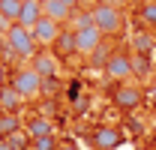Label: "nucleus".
Here are the masks:
<instances>
[{
	"label": "nucleus",
	"instance_id": "f257e3e1",
	"mask_svg": "<svg viewBox=\"0 0 156 150\" xmlns=\"http://www.w3.org/2000/svg\"><path fill=\"white\" fill-rule=\"evenodd\" d=\"M6 45H9L12 54H18V57H33V51H36L33 33H30L27 27H21V24H12V27L6 30Z\"/></svg>",
	"mask_w": 156,
	"mask_h": 150
},
{
	"label": "nucleus",
	"instance_id": "f03ea898",
	"mask_svg": "<svg viewBox=\"0 0 156 150\" xmlns=\"http://www.w3.org/2000/svg\"><path fill=\"white\" fill-rule=\"evenodd\" d=\"M90 12H93V21H96V27L102 33H117L120 24H123L120 9L111 6V3H96V9H90Z\"/></svg>",
	"mask_w": 156,
	"mask_h": 150
},
{
	"label": "nucleus",
	"instance_id": "7ed1b4c3",
	"mask_svg": "<svg viewBox=\"0 0 156 150\" xmlns=\"http://www.w3.org/2000/svg\"><path fill=\"white\" fill-rule=\"evenodd\" d=\"M12 87L21 93V99H33L36 93H42V78L33 66H27V69H18L15 78H12Z\"/></svg>",
	"mask_w": 156,
	"mask_h": 150
},
{
	"label": "nucleus",
	"instance_id": "20e7f679",
	"mask_svg": "<svg viewBox=\"0 0 156 150\" xmlns=\"http://www.w3.org/2000/svg\"><path fill=\"white\" fill-rule=\"evenodd\" d=\"M105 75L111 81H129L135 75V66H132V60L126 54H111V60L105 63Z\"/></svg>",
	"mask_w": 156,
	"mask_h": 150
},
{
	"label": "nucleus",
	"instance_id": "39448f33",
	"mask_svg": "<svg viewBox=\"0 0 156 150\" xmlns=\"http://www.w3.org/2000/svg\"><path fill=\"white\" fill-rule=\"evenodd\" d=\"M99 45H102V30L99 27H87V30L75 33V51L78 54H93Z\"/></svg>",
	"mask_w": 156,
	"mask_h": 150
},
{
	"label": "nucleus",
	"instance_id": "423d86ee",
	"mask_svg": "<svg viewBox=\"0 0 156 150\" xmlns=\"http://www.w3.org/2000/svg\"><path fill=\"white\" fill-rule=\"evenodd\" d=\"M30 33H33V39L42 42V45H54V42L60 39V24H57V21H51V18H42Z\"/></svg>",
	"mask_w": 156,
	"mask_h": 150
},
{
	"label": "nucleus",
	"instance_id": "0eeeda50",
	"mask_svg": "<svg viewBox=\"0 0 156 150\" xmlns=\"http://www.w3.org/2000/svg\"><path fill=\"white\" fill-rule=\"evenodd\" d=\"M42 18H45V12H42V0H27V3L21 6L18 24H21V27H27V30H33Z\"/></svg>",
	"mask_w": 156,
	"mask_h": 150
},
{
	"label": "nucleus",
	"instance_id": "6e6552de",
	"mask_svg": "<svg viewBox=\"0 0 156 150\" xmlns=\"http://www.w3.org/2000/svg\"><path fill=\"white\" fill-rule=\"evenodd\" d=\"M114 102L123 108V111H132V108L141 105V90L132 87V84H120V87L114 90Z\"/></svg>",
	"mask_w": 156,
	"mask_h": 150
},
{
	"label": "nucleus",
	"instance_id": "1a4fd4ad",
	"mask_svg": "<svg viewBox=\"0 0 156 150\" xmlns=\"http://www.w3.org/2000/svg\"><path fill=\"white\" fill-rule=\"evenodd\" d=\"M42 12H45V18L57 21V24L72 21V9H69L66 3H60V0H42Z\"/></svg>",
	"mask_w": 156,
	"mask_h": 150
},
{
	"label": "nucleus",
	"instance_id": "9d476101",
	"mask_svg": "<svg viewBox=\"0 0 156 150\" xmlns=\"http://www.w3.org/2000/svg\"><path fill=\"white\" fill-rule=\"evenodd\" d=\"M93 144H96V150H114L117 144H120V132H117L114 126H102V129H96V135H93Z\"/></svg>",
	"mask_w": 156,
	"mask_h": 150
},
{
	"label": "nucleus",
	"instance_id": "9b49d317",
	"mask_svg": "<svg viewBox=\"0 0 156 150\" xmlns=\"http://www.w3.org/2000/svg\"><path fill=\"white\" fill-rule=\"evenodd\" d=\"M33 69L39 72L42 81H45V78H54V75H57V60L51 54H36L33 57Z\"/></svg>",
	"mask_w": 156,
	"mask_h": 150
},
{
	"label": "nucleus",
	"instance_id": "f8f14e48",
	"mask_svg": "<svg viewBox=\"0 0 156 150\" xmlns=\"http://www.w3.org/2000/svg\"><path fill=\"white\" fill-rule=\"evenodd\" d=\"M18 105H21V93L15 90V87H3V90H0V111L15 114Z\"/></svg>",
	"mask_w": 156,
	"mask_h": 150
},
{
	"label": "nucleus",
	"instance_id": "ddd939ff",
	"mask_svg": "<svg viewBox=\"0 0 156 150\" xmlns=\"http://www.w3.org/2000/svg\"><path fill=\"white\" fill-rule=\"evenodd\" d=\"M15 132H21V120L9 111H0V138H9Z\"/></svg>",
	"mask_w": 156,
	"mask_h": 150
},
{
	"label": "nucleus",
	"instance_id": "4468645a",
	"mask_svg": "<svg viewBox=\"0 0 156 150\" xmlns=\"http://www.w3.org/2000/svg\"><path fill=\"white\" fill-rule=\"evenodd\" d=\"M27 135L30 138H42V135H54V132H51V123L45 117H36V120L27 123Z\"/></svg>",
	"mask_w": 156,
	"mask_h": 150
},
{
	"label": "nucleus",
	"instance_id": "2eb2a0df",
	"mask_svg": "<svg viewBox=\"0 0 156 150\" xmlns=\"http://www.w3.org/2000/svg\"><path fill=\"white\" fill-rule=\"evenodd\" d=\"M87 27H96L93 12H75V15H72V33H78V30H87Z\"/></svg>",
	"mask_w": 156,
	"mask_h": 150
},
{
	"label": "nucleus",
	"instance_id": "dca6fc26",
	"mask_svg": "<svg viewBox=\"0 0 156 150\" xmlns=\"http://www.w3.org/2000/svg\"><path fill=\"white\" fill-rule=\"evenodd\" d=\"M54 51L57 54H72L75 51V33H60V39L54 42Z\"/></svg>",
	"mask_w": 156,
	"mask_h": 150
},
{
	"label": "nucleus",
	"instance_id": "f3484780",
	"mask_svg": "<svg viewBox=\"0 0 156 150\" xmlns=\"http://www.w3.org/2000/svg\"><path fill=\"white\" fill-rule=\"evenodd\" d=\"M138 15H141L144 24H153V27H156V0H144L141 9H138Z\"/></svg>",
	"mask_w": 156,
	"mask_h": 150
},
{
	"label": "nucleus",
	"instance_id": "a211bd4d",
	"mask_svg": "<svg viewBox=\"0 0 156 150\" xmlns=\"http://www.w3.org/2000/svg\"><path fill=\"white\" fill-rule=\"evenodd\" d=\"M54 147H57L54 135H42V138H33V150H54Z\"/></svg>",
	"mask_w": 156,
	"mask_h": 150
},
{
	"label": "nucleus",
	"instance_id": "6ab92c4d",
	"mask_svg": "<svg viewBox=\"0 0 156 150\" xmlns=\"http://www.w3.org/2000/svg\"><path fill=\"white\" fill-rule=\"evenodd\" d=\"M6 144H9L12 150H24V147H27V132H24V135H21V132L9 135V138H6Z\"/></svg>",
	"mask_w": 156,
	"mask_h": 150
},
{
	"label": "nucleus",
	"instance_id": "aec40b11",
	"mask_svg": "<svg viewBox=\"0 0 156 150\" xmlns=\"http://www.w3.org/2000/svg\"><path fill=\"white\" fill-rule=\"evenodd\" d=\"M108 60H111V54H108V48H105V45H99L96 51H93V63H102V66H105Z\"/></svg>",
	"mask_w": 156,
	"mask_h": 150
},
{
	"label": "nucleus",
	"instance_id": "412c9836",
	"mask_svg": "<svg viewBox=\"0 0 156 150\" xmlns=\"http://www.w3.org/2000/svg\"><path fill=\"white\" fill-rule=\"evenodd\" d=\"M57 78H45V81H42V93H48V96H54L57 93Z\"/></svg>",
	"mask_w": 156,
	"mask_h": 150
},
{
	"label": "nucleus",
	"instance_id": "4be33fe9",
	"mask_svg": "<svg viewBox=\"0 0 156 150\" xmlns=\"http://www.w3.org/2000/svg\"><path fill=\"white\" fill-rule=\"evenodd\" d=\"M135 48L141 51V54H144V51H150V36H144V33H141V36L135 39Z\"/></svg>",
	"mask_w": 156,
	"mask_h": 150
},
{
	"label": "nucleus",
	"instance_id": "5701e85b",
	"mask_svg": "<svg viewBox=\"0 0 156 150\" xmlns=\"http://www.w3.org/2000/svg\"><path fill=\"white\" fill-rule=\"evenodd\" d=\"M78 87H81V84H69V87H66V96H69L72 102L78 99Z\"/></svg>",
	"mask_w": 156,
	"mask_h": 150
},
{
	"label": "nucleus",
	"instance_id": "b1692460",
	"mask_svg": "<svg viewBox=\"0 0 156 150\" xmlns=\"http://www.w3.org/2000/svg\"><path fill=\"white\" fill-rule=\"evenodd\" d=\"M6 87V72H3V66H0V90Z\"/></svg>",
	"mask_w": 156,
	"mask_h": 150
},
{
	"label": "nucleus",
	"instance_id": "393cba45",
	"mask_svg": "<svg viewBox=\"0 0 156 150\" xmlns=\"http://www.w3.org/2000/svg\"><path fill=\"white\" fill-rule=\"evenodd\" d=\"M60 3H66L69 9H75V6H78V0H60Z\"/></svg>",
	"mask_w": 156,
	"mask_h": 150
},
{
	"label": "nucleus",
	"instance_id": "a878e982",
	"mask_svg": "<svg viewBox=\"0 0 156 150\" xmlns=\"http://www.w3.org/2000/svg\"><path fill=\"white\" fill-rule=\"evenodd\" d=\"M0 150H12L9 144H6V138H0Z\"/></svg>",
	"mask_w": 156,
	"mask_h": 150
},
{
	"label": "nucleus",
	"instance_id": "bb28decb",
	"mask_svg": "<svg viewBox=\"0 0 156 150\" xmlns=\"http://www.w3.org/2000/svg\"><path fill=\"white\" fill-rule=\"evenodd\" d=\"M60 150H75V147H60Z\"/></svg>",
	"mask_w": 156,
	"mask_h": 150
},
{
	"label": "nucleus",
	"instance_id": "cd10ccee",
	"mask_svg": "<svg viewBox=\"0 0 156 150\" xmlns=\"http://www.w3.org/2000/svg\"><path fill=\"white\" fill-rule=\"evenodd\" d=\"M3 39H6V36H0V45H3Z\"/></svg>",
	"mask_w": 156,
	"mask_h": 150
}]
</instances>
